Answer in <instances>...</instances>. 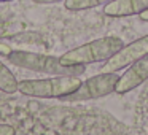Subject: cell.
Returning <instances> with one entry per match:
<instances>
[{
  "label": "cell",
  "mask_w": 148,
  "mask_h": 135,
  "mask_svg": "<svg viewBox=\"0 0 148 135\" xmlns=\"http://www.w3.org/2000/svg\"><path fill=\"white\" fill-rule=\"evenodd\" d=\"M3 2H13V0H0V3H3Z\"/></svg>",
  "instance_id": "4fadbf2b"
},
{
  "label": "cell",
  "mask_w": 148,
  "mask_h": 135,
  "mask_svg": "<svg viewBox=\"0 0 148 135\" xmlns=\"http://www.w3.org/2000/svg\"><path fill=\"white\" fill-rule=\"evenodd\" d=\"M83 81L78 75H53L45 80H21L18 92L38 99H62L75 92Z\"/></svg>",
  "instance_id": "7a4b0ae2"
},
{
  "label": "cell",
  "mask_w": 148,
  "mask_h": 135,
  "mask_svg": "<svg viewBox=\"0 0 148 135\" xmlns=\"http://www.w3.org/2000/svg\"><path fill=\"white\" fill-rule=\"evenodd\" d=\"M138 16H140V19H142V21H145V22H148V10H145L143 13H140Z\"/></svg>",
  "instance_id": "7c38bea8"
},
{
  "label": "cell",
  "mask_w": 148,
  "mask_h": 135,
  "mask_svg": "<svg viewBox=\"0 0 148 135\" xmlns=\"http://www.w3.org/2000/svg\"><path fill=\"white\" fill-rule=\"evenodd\" d=\"M148 80V54L135 61L134 64L129 65V68L119 76L116 83L115 92L118 94H126L129 91L138 87Z\"/></svg>",
  "instance_id": "8992f818"
},
{
  "label": "cell",
  "mask_w": 148,
  "mask_h": 135,
  "mask_svg": "<svg viewBox=\"0 0 148 135\" xmlns=\"http://www.w3.org/2000/svg\"><path fill=\"white\" fill-rule=\"evenodd\" d=\"M18 83L13 72L0 61V91L5 94H14L18 92Z\"/></svg>",
  "instance_id": "ba28073f"
},
{
  "label": "cell",
  "mask_w": 148,
  "mask_h": 135,
  "mask_svg": "<svg viewBox=\"0 0 148 135\" xmlns=\"http://www.w3.org/2000/svg\"><path fill=\"white\" fill-rule=\"evenodd\" d=\"M123 46V40L118 37H102L67 51L61 56V62L64 65H88L103 62L116 54Z\"/></svg>",
  "instance_id": "3957f363"
},
{
  "label": "cell",
  "mask_w": 148,
  "mask_h": 135,
  "mask_svg": "<svg viewBox=\"0 0 148 135\" xmlns=\"http://www.w3.org/2000/svg\"><path fill=\"white\" fill-rule=\"evenodd\" d=\"M65 0H34V3H42V5H49V3H59Z\"/></svg>",
  "instance_id": "8fae6325"
},
{
  "label": "cell",
  "mask_w": 148,
  "mask_h": 135,
  "mask_svg": "<svg viewBox=\"0 0 148 135\" xmlns=\"http://www.w3.org/2000/svg\"><path fill=\"white\" fill-rule=\"evenodd\" d=\"M16 129L10 124H0V135H14Z\"/></svg>",
  "instance_id": "30bf717a"
},
{
  "label": "cell",
  "mask_w": 148,
  "mask_h": 135,
  "mask_svg": "<svg viewBox=\"0 0 148 135\" xmlns=\"http://www.w3.org/2000/svg\"><path fill=\"white\" fill-rule=\"evenodd\" d=\"M145 54H148V35H143L131 42L129 45H124L116 54L105 61L107 64L102 65V72H119L143 57Z\"/></svg>",
  "instance_id": "5b68a950"
},
{
  "label": "cell",
  "mask_w": 148,
  "mask_h": 135,
  "mask_svg": "<svg viewBox=\"0 0 148 135\" xmlns=\"http://www.w3.org/2000/svg\"><path fill=\"white\" fill-rule=\"evenodd\" d=\"M148 10V0H110L103 5V14L110 18H126Z\"/></svg>",
  "instance_id": "52a82bcc"
},
{
  "label": "cell",
  "mask_w": 148,
  "mask_h": 135,
  "mask_svg": "<svg viewBox=\"0 0 148 135\" xmlns=\"http://www.w3.org/2000/svg\"><path fill=\"white\" fill-rule=\"evenodd\" d=\"M7 59L10 64L16 65L19 68L38 72V73L48 75H83L86 70V65H64L61 62V57L43 52L34 51H23V49H14L7 52Z\"/></svg>",
  "instance_id": "6da1fadb"
},
{
  "label": "cell",
  "mask_w": 148,
  "mask_h": 135,
  "mask_svg": "<svg viewBox=\"0 0 148 135\" xmlns=\"http://www.w3.org/2000/svg\"><path fill=\"white\" fill-rule=\"evenodd\" d=\"M110 0H65L64 5L69 11H83L108 3Z\"/></svg>",
  "instance_id": "9c48e42d"
},
{
  "label": "cell",
  "mask_w": 148,
  "mask_h": 135,
  "mask_svg": "<svg viewBox=\"0 0 148 135\" xmlns=\"http://www.w3.org/2000/svg\"><path fill=\"white\" fill-rule=\"evenodd\" d=\"M118 80L119 75H116V72H102V73L84 80L75 92L59 100H62V102H86V100L100 99V97L115 92Z\"/></svg>",
  "instance_id": "277c9868"
}]
</instances>
